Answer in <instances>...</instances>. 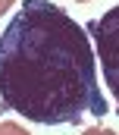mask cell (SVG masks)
Segmentation results:
<instances>
[{
  "label": "cell",
  "instance_id": "6da1fadb",
  "mask_svg": "<svg viewBox=\"0 0 119 135\" xmlns=\"http://www.w3.org/2000/svg\"><path fill=\"white\" fill-rule=\"evenodd\" d=\"M0 107L41 126L107 113L88 32L53 0H22L0 35Z\"/></svg>",
  "mask_w": 119,
  "mask_h": 135
},
{
  "label": "cell",
  "instance_id": "7a4b0ae2",
  "mask_svg": "<svg viewBox=\"0 0 119 135\" xmlns=\"http://www.w3.org/2000/svg\"><path fill=\"white\" fill-rule=\"evenodd\" d=\"M85 32L94 41V57L100 60L107 88L116 101V113H119V3L113 9H107L100 19H91Z\"/></svg>",
  "mask_w": 119,
  "mask_h": 135
},
{
  "label": "cell",
  "instance_id": "3957f363",
  "mask_svg": "<svg viewBox=\"0 0 119 135\" xmlns=\"http://www.w3.org/2000/svg\"><path fill=\"white\" fill-rule=\"evenodd\" d=\"M0 135H28V129H22L19 123H3L0 126Z\"/></svg>",
  "mask_w": 119,
  "mask_h": 135
},
{
  "label": "cell",
  "instance_id": "277c9868",
  "mask_svg": "<svg viewBox=\"0 0 119 135\" xmlns=\"http://www.w3.org/2000/svg\"><path fill=\"white\" fill-rule=\"evenodd\" d=\"M82 135H116L113 129H100V126H94V129H85Z\"/></svg>",
  "mask_w": 119,
  "mask_h": 135
},
{
  "label": "cell",
  "instance_id": "5b68a950",
  "mask_svg": "<svg viewBox=\"0 0 119 135\" xmlns=\"http://www.w3.org/2000/svg\"><path fill=\"white\" fill-rule=\"evenodd\" d=\"M9 6H13V0H0V19L9 13Z\"/></svg>",
  "mask_w": 119,
  "mask_h": 135
},
{
  "label": "cell",
  "instance_id": "8992f818",
  "mask_svg": "<svg viewBox=\"0 0 119 135\" xmlns=\"http://www.w3.org/2000/svg\"><path fill=\"white\" fill-rule=\"evenodd\" d=\"M78 3H88V0H78Z\"/></svg>",
  "mask_w": 119,
  "mask_h": 135
}]
</instances>
